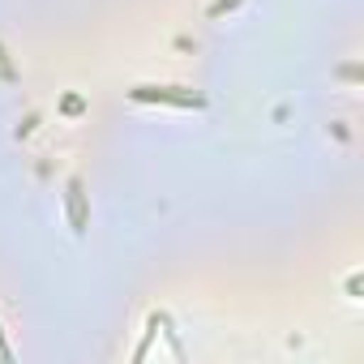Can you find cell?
<instances>
[{"mask_svg": "<svg viewBox=\"0 0 364 364\" xmlns=\"http://www.w3.org/2000/svg\"><path fill=\"white\" fill-rule=\"evenodd\" d=\"M133 103H167V107H206V95L185 90V86H133Z\"/></svg>", "mask_w": 364, "mask_h": 364, "instance_id": "1", "label": "cell"}, {"mask_svg": "<svg viewBox=\"0 0 364 364\" xmlns=\"http://www.w3.org/2000/svg\"><path fill=\"white\" fill-rule=\"evenodd\" d=\"M65 210H69V228H73V236H86L90 210H86V189H82V180H77V176L65 185Z\"/></svg>", "mask_w": 364, "mask_h": 364, "instance_id": "2", "label": "cell"}, {"mask_svg": "<svg viewBox=\"0 0 364 364\" xmlns=\"http://www.w3.org/2000/svg\"><path fill=\"white\" fill-rule=\"evenodd\" d=\"M240 5V0H215V5H210V18H223V14H232Z\"/></svg>", "mask_w": 364, "mask_h": 364, "instance_id": "3", "label": "cell"}, {"mask_svg": "<svg viewBox=\"0 0 364 364\" xmlns=\"http://www.w3.org/2000/svg\"><path fill=\"white\" fill-rule=\"evenodd\" d=\"M9 360H14V347L5 343V330H0V364H9Z\"/></svg>", "mask_w": 364, "mask_h": 364, "instance_id": "4", "label": "cell"}, {"mask_svg": "<svg viewBox=\"0 0 364 364\" xmlns=\"http://www.w3.org/2000/svg\"><path fill=\"white\" fill-rule=\"evenodd\" d=\"M65 112H69V116H73V112H82V99H77V95H69V99H65Z\"/></svg>", "mask_w": 364, "mask_h": 364, "instance_id": "5", "label": "cell"}, {"mask_svg": "<svg viewBox=\"0 0 364 364\" xmlns=\"http://www.w3.org/2000/svg\"><path fill=\"white\" fill-rule=\"evenodd\" d=\"M347 296H351V300L360 296V274H351V279H347Z\"/></svg>", "mask_w": 364, "mask_h": 364, "instance_id": "6", "label": "cell"}, {"mask_svg": "<svg viewBox=\"0 0 364 364\" xmlns=\"http://www.w3.org/2000/svg\"><path fill=\"white\" fill-rule=\"evenodd\" d=\"M0 73H5V77H14V69H9V56H5V48H0Z\"/></svg>", "mask_w": 364, "mask_h": 364, "instance_id": "7", "label": "cell"}]
</instances>
